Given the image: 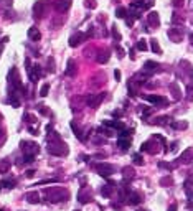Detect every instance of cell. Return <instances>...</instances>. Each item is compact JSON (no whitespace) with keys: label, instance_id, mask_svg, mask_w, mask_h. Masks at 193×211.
I'll return each mask as SVG.
<instances>
[{"label":"cell","instance_id":"obj_1","mask_svg":"<svg viewBox=\"0 0 193 211\" xmlns=\"http://www.w3.org/2000/svg\"><path fill=\"white\" fill-rule=\"evenodd\" d=\"M46 12V4L43 0H38L36 4L33 5V17L35 18H41Z\"/></svg>","mask_w":193,"mask_h":211},{"label":"cell","instance_id":"obj_2","mask_svg":"<svg viewBox=\"0 0 193 211\" xmlns=\"http://www.w3.org/2000/svg\"><path fill=\"white\" fill-rule=\"evenodd\" d=\"M48 152H50V153H55V155H66V153H68V149H66V145H63V144H59V145L51 144L50 147H48Z\"/></svg>","mask_w":193,"mask_h":211},{"label":"cell","instance_id":"obj_3","mask_svg":"<svg viewBox=\"0 0 193 211\" xmlns=\"http://www.w3.org/2000/svg\"><path fill=\"white\" fill-rule=\"evenodd\" d=\"M96 170L102 177H109L111 173H114V167L109 165V163H99V165H96Z\"/></svg>","mask_w":193,"mask_h":211},{"label":"cell","instance_id":"obj_4","mask_svg":"<svg viewBox=\"0 0 193 211\" xmlns=\"http://www.w3.org/2000/svg\"><path fill=\"white\" fill-rule=\"evenodd\" d=\"M89 35H91V33H86V35H84V33L73 35V36L69 38V45H71V46H78V45H81V43H83L84 40H86V38L89 36Z\"/></svg>","mask_w":193,"mask_h":211},{"label":"cell","instance_id":"obj_5","mask_svg":"<svg viewBox=\"0 0 193 211\" xmlns=\"http://www.w3.org/2000/svg\"><path fill=\"white\" fill-rule=\"evenodd\" d=\"M168 36H170V40L178 43L182 38H183V31H182L180 28H172V30H168Z\"/></svg>","mask_w":193,"mask_h":211},{"label":"cell","instance_id":"obj_6","mask_svg":"<svg viewBox=\"0 0 193 211\" xmlns=\"http://www.w3.org/2000/svg\"><path fill=\"white\" fill-rule=\"evenodd\" d=\"M147 20H149V25H150L152 28H157V26L160 25V18H159V13L157 12H150L149 13Z\"/></svg>","mask_w":193,"mask_h":211},{"label":"cell","instance_id":"obj_7","mask_svg":"<svg viewBox=\"0 0 193 211\" xmlns=\"http://www.w3.org/2000/svg\"><path fill=\"white\" fill-rule=\"evenodd\" d=\"M28 74H30V79H31L33 83H36L38 78H40V74H41L40 66H31V68H28Z\"/></svg>","mask_w":193,"mask_h":211},{"label":"cell","instance_id":"obj_8","mask_svg":"<svg viewBox=\"0 0 193 211\" xmlns=\"http://www.w3.org/2000/svg\"><path fill=\"white\" fill-rule=\"evenodd\" d=\"M104 99V94H97V96H89L88 97V104L91 106V107H96V106H99L101 104V101Z\"/></svg>","mask_w":193,"mask_h":211},{"label":"cell","instance_id":"obj_9","mask_svg":"<svg viewBox=\"0 0 193 211\" xmlns=\"http://www.w3.org/2000/svg\"><path fill=\"white\" fill-rule=\"evenodd\" d=\"M28 38L31 40V41H40V38H41V33L38 31L36 26H31V28L28 30Z\"/></svg>","mask_w":193,"mask_h":211},{"label":"cell","instance_id":"obj_10","mask_svg":"<svg viewBox=\"0 0 193 211\" xmlns=\"http://www.w3.org/2000/svg\"><path fill=\"white\" fill-rule=\"evenodd\" d=\"M192 160H193V149L185 150V152L182 153V157H180V162L182 163H192Z\"/></svg>","mask_w":193,"mask_h":211},{"label":"cell","instance_id":"obj_11","mask_svg":"<svg viewBox=\"0 0 193 211\" xmlns=\"http://www.w3.org/2000/svg\"><path fill=\"white\" fill-rule=\"evenodd\" d=\"M147 101L149 102H154V104H167L168 102L165 97H162V96H154V94L147 96Z\"/></svg>","mask_w":193,"mask_h":211},{"label":"cell","instance_id":"obj_12","mask_svg":"<svg viewBox=\"0 0 193 211\" xmlns=\"http://www.w3.org/2000/svg\"><path fill=\"white\" fill-rule=\"evenodd\" d=\"M71 7V0H58L56 2V9L59 10V12H64V10H68Z\"/></svg>","mask_w":193,"mask_h":211},{"label":"cell","instance_id":"obj_13","mask_svg":"<svg viewBox=\"0 0 193 211\" xmlns=\"http://www.w3.org/2000/svg\"><path fill=\"white\" fill-rule=\"evenodd\" d=\"M119 147H121L122 150H127L130 147V137H126V139H124V137H119Z\"/></svg>","mask_w":193,"mask_h":211},{"label":"cell","instance_id":"obj_14","mask_svg":"<svg viewBox=\"0 0 193 211\" xmlns=\"http://www.w3.org/2000/svg\"><path fill=\"white\" fill-rule=\"evenodd\" d=\"M170 91H172V94H173V97H175V101H178V99L182 97V96H180V87H178V84H177V83L170 84Z\"/></svg>","mask_w":193,"mask_h":211},{"label":"cell","instance_id":"obj_15","mask_svg":"<svg viewBox=\"0 0 193 211\" xmlns=\"http://www.w3.org/2000/svg\"><path fill=\"white\" fill-rule=\"evenodd\" d=\"M116 15H117V18H127V10L124 7H119L116 10Z\"/></svg>","mask_w":193,"mask_h":211},{"label":"cell","instance_id":"obj_16","mask_svg":"<svg viewBox=\"0 0 193 211\" xmlns=\"http://www.w3.org/2000/svg\"><path fill=\"white\" fill-rule=\"evenodd\" d=\"M66 74H69V76H73V74H74V61H73V59H69V61H68V69H66Z\"/></svg>","mask_w":193,"mask_h":211},{"label":"cell","instance_id":"obj_17","mask_svg":"<svg viewBox=\"0 0 193 211\" xmlns=\"http://www.w3.org/2000/svg\"><path fill=\"white\" fill-rule=\"evenodd\" d=\"M144 66H145V69H147V71H154L155 68H159V64H157L155 61H147Z\"/></svg>","mask_w":193,"mask_h":211},{"label":"cell","instance_id":"obj_18","mask_svg":"<svg viewBox=\"0 0 193 211\" xmlns=\"http://www.w3.org/2000/svg\"><path fill=\"white\" fill-rule=\"evenodd\" d=\"M150 46H152V51H154V53H160V51H162L157 40H150Z\"/></svg>","mask_w":193,"mask_h":211},{"label":"cell","instance_id":"obj_19","mask_svg":"<svg viewBox=\"0 0 193 211\" xmlns=\"http://www.w3.org/2000/svg\"><path fill=\"white\" fill-rule=\"evenodd\" d=\"M137 50L145 51V50H147V41H145V40H139V41H137Z\"/></svg>","mask_w":193,"mask_h":211},{"label":"cell","instance_id":"obj_20","mask_svg":"<svg viewBox=\"0 0 193 211\" xmlns=\"http://www.w3.org/2000/svg\"><path fill=\"white\" fill-rule=\"evenodd\" d=\"M26 200H28L30 203H36L38 201V193H35V191L33 193H28L26 195Z\"/></svg>","mask_w":193,"mask_h":211},{"label":"cell","instance_id":"obj_21","mask_svg":"<svg viewBox=\"0 0 193 211\" xmlns=\"http://www.w3.org/2000/svg\"><path fill=\"white\" fill-rule=\"evenodd\" d=\"M107 59H109V51H104V53H101V56L97 58V61L99 63H106Z\"/></svg>","mask_w":193,"mask_h":211},{"label":"cell","instance_id":"obj_22","mask_svg":"<svg viewBox=\"0 0 193 211\" xmlns=\"http://www.w3.org/2000/svg\"><path fill=\"white\" fill-rule=\"evenodd\" d=\"M122 172H124V177H126V178H129V177H134V170L130 168V167H126V168L122 170Z\"/></svg>","mask_w":193,"mask_h":211},{"label":"cell","instance_id":"obj_23","mask_svg":"<svg viewBox=\"0 0 193 211\" xmlns=\"http://www.w3.org/2000/svg\"><path fill=\"white\" fill-rule=\"evenodd\" d=\"M187 122H172V127L173 129H187Z\"/></svg>","mask_w":193,"mask_h":211},{"label":"cell","instance_id":"obj_24","mask_svg":"<svg viewBox=\"0 0 193 211\" xmlns=\"http://www.w3.org/2000/svg\"><path fill=\"white\" fill-rule=\"evenodd\" d=\"M48 89H50V84H48V83L43 84V86H41V91H40V96H43V97H45V96L48 94Z\"/></svg>","mask_w":193,"mask_h":211},{"label":"cell","instance_id":"obj_25","mask_svg":"<svg viewBox=\"0 0 193 211\" xmlns=\"http://www.w3.org/2000/svg\"><path fill=\"white\" fill-rule=\"evenodd\" d=\"M187 99H188V101H193V86H188V87H187Z\"/></svg>","mask_w":193,"mask_h":211},{"label":"cell","instance_id":"obj_26","mask_svg":"<svg viewBox=\"0 0 193 211\" xmlns=\"http://www.w3.org/2000/svg\"><path fill=\"white\" fill-rule=\"evenodd\" d=\"M140 200H139V195H130L129 196V203H132V205H135V203H139Z\"/></svg>","mask_w":193,"mask_h":211},{"label":"cell","instance_id":"obj_27","mask_svg":"<svg viewBox=\"0 0 193 211\" xmlns=\"http://www.w3.org/2000/svg\"><path fill=\"white\" fill-rule=\"evenodd\" d=\"M172 21H173V23H178V21H183V17H178V13H173V17H172Z\"/></svg>","mask_w":193,"mask_h":211},{"label":"cell","instance_id":"obj_28","mask_svg":"<svg viewBox=\"0 0 193 211\" xmlns=\"http://www.w3.org/2000/svg\"><path fill=\"white\" fill-rule=\"evenodd\" d=\"M134 163H137V165H142V163H144L142 157H140V155H134Z\"/></svg>","mask_w":193,"mask_h":211},{"label":"cell","instance_id":"obj_29","mask_svg":"<svg viewBox=\"0 0 193 211\" xmlns=\"http://www.w3.org/2000/svg\"><path fill=\"white\" fill-rule=\"evenodd\" d=\"M104 196H109L111 195V186H106V188H102V191H101Z\"/></svg>","mask_w":193,"mask_h":211},{"label":"cell","instance_id":"obj_30","mask_svg":"<svg viewBox=\"0 0 193 211\" xmlns=\"http://www.w3.org/2000/svg\"><path fill=\"white\" fill-rule=\"evenodd\" d=\"M2 185H9V188H12V186L15 185V182H13V180H4V182H2Z\"/></svg>","mask_w":193,"mask_h":211},{"label":"cell","instance_id":"obj_31","mask_svg":"<svg viewBox=\"0 0 193 211\" xmlns=\"http://www.w3.org/2000/svg\"><path fill=\"white\" fill-rule=\"evenodd\" d=\"M7 168H9V162H4V163H0V172H5Z\"/></svg>","mask_w":193,"mask_h":211},{"label":"cell","instance_id":"obj_32","mask_svg":"<svg viewBox=\"0 0 193 211\" xmlns=\"http://www.w3.org/2000/svg\"><path fill=\"white\" fill-rule=\"evenodd\" d=\"M172 4H173V7H182V5H183V0H172Z\"/></svg>","mask_w":193,"mask_h":211},{"label":"cell","instance_id":"obj_33","mask_svg":"<svg viewBox=\"0 0 193 211\" xmlns=\"http://www.w3.org/2000/svg\"><path fill=\"white\" fill-rule=\"evenodd\" d=\"M112 33H114V36H116V40H117V41H119V40H121V33H119L117 30H116V26H114V30H112Z\"/></svg>","mask_w":193,"mask_h":211},{"label":"cell","instance_id":"obj_34","mask_svg":"<svg viewBox=\"0 0 193 211\" xmlns=\"http://www.w3.org/2000/svg\"><path fill=\"white\" fill-rule=\"evenodd\" d=\"M160 183H162V185H168V183H172V178L167 177V178H164V180H162Z\"/></svg>","mask_w":193,"mask_h":211},{"label":"cell","instance_id":"obj_35","mask_svg":"<svg viewBox=\"0 0 193 211\" xmlns=\"http://www.w3.org/2000/svg\"><path fill=\"white\" fill-rule=\"evenodd\" d=\"M114 76H116V79H121V71H116V73H114Z\"/></svg>","mask_w":193,"mask_h":211},{"label":"cell","instance_id":"obj_36","mask_svg":"<svg viewBox=\"0 0 193 211\" xmlns=\"http://www.w3.org/2000/svg\"><path fill=\"white\" fill-rule=\"evenodd\" d=\"M33 173H35L33 170H28V172H26V177H33Z\"/></svg>","mask_w":193,"mask_h":211},{"label":"cell","instance_id":"obj_37","mask_svg":"<svg viewBox=\"0 0 193 211\" xmlns=\"http://www.w3.org/2000/svg\"><path fill=\"white\" fill-rule=\"evenodd\" d=\"M168 211H177V205H172V206L168 208Z\"/></svg>","mask_w":193,"mask_h":211},{"label":"cell","instance_id":"obj_38","mask_svg":"<svg viewBox=\"0 0 193 211\" xmlns=\"http://www.w3.org/2000/svg\"><path fill=\"white\" fill-rule=\"evenodd\" d=\"M190 41H192V45H193V33L190 35Z\"/></svg>","mask_w":193,"mask_h":211},{"label":"cell","instance_id":"obj_39","mask_svg":"<svg viewBox=\"0 0 193 211\" xmlns=\"http://www.w3.org/2000/svg\"><path fill=\"white\" fill-rule=\"evenodd\" d=\"M76 211H78V210H76Z\"/></svg>","mask_w":193,"mask_h":211}]
</instances>
